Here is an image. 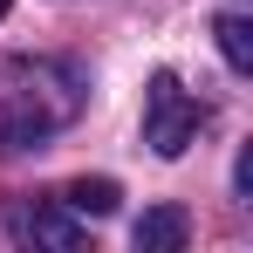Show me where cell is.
Returning <instances> with one entry per match:
<instances>
[{
	"label": "cell",
	"instance_id": "1",
	"mask_svg": "<svg viewBox=\"0 0 253 253\" xmlns=\"http://www.w3.org/2000/svg\"><path fill=\"white\" fill-rule=\"evenodd\" d=\"M83 117V69L55 55H14L0 69V151L48 144Z\"/></svg>",
	"mask_w": 253,
	"mask_h": 253
},
{
	"label": "cell",
	"instance_id": "2",
	"mask_svg": "<svg viewBox=\"0 0 253 253\" xmlns=\"http://www.w3.org/2000/svg\"><path fill=\"white\" fill-rule=\"evenodd\" d=\"M199 124H206L199 96H185L178 76H151V89H144V144L158 158H185L192 137H199Z\"/></svg>",
	"mask_w": 253,
	"mask_h": 253
},
{
	"label": "cell",
	"instance_id": "3",
	"mask_svg": "<svg viewBox=\"0 0 253 253\" xmlns=\"http://www.w3.org/2000/svg\"><path fill=\"white\" fill-rule=\"evenodd\" d=\"M7 226H14V240H35V247H55V253L83 247V219L69 206H14Z\"/></svg>",
	"mask_w": 253,
	"mask_h": 253
},
{
	"label": "cell",
	"instance_id": "4",
	"mask_svg": "<svg viewBox=\"0 0 253 253\" xmlns=\"http://www.w3.org/2000/svg\"><path fill=\"white\" fill-rule=\"evenodd\" d=\"M137 253H185V240H192V212L185 206H151L144 219H137Z\"/></svg>",
	"mask_w": 253,
	"mask_h": 253
},
{
	"label": "cell",
	"instance_id": "5",
	"mask_svg": "<svg viewBox=\"0 0 253 253\" xmlns=\"http://www.w3.org/2000/svg\"><path fill=\"white\" fill-rule=\"evenodd\" d=\"M117 199H124V192H117V178H76V185L62 192V206L76 212V219H110Z\"/></svg>",
	"mask_w": 253,
	"mask_h": 253
},
{
	"label": "cell",
	"instance_id": "6",
	"mask_svg": "<svg viewBox=\"0 0 253 253\" xmlns=\"http://www.w3.org/2000/svg\"><path fill=\"white\" fill-rule=\"evenodd\" d=\"M212 35H219V55H226V69H253V21L247 14H219L212 21Z\"/></svg>",
	"mask_w": 253,
	"mask_h": 253
},
{
	"label": "cell",
	"instance_id": "7",
	"mask_svg": "<svg viewBox=\"0 0 253 253\" xmlns=\"http://www.w3.org/2000/svg\"><path fill=\"white\" fill-rule=\"evenodd\" d=\"M7 7H14V0H0V21H7Z\"/></svg>",
	"mask_w": 253,
	"mask_h": 253
}]
</instances>
